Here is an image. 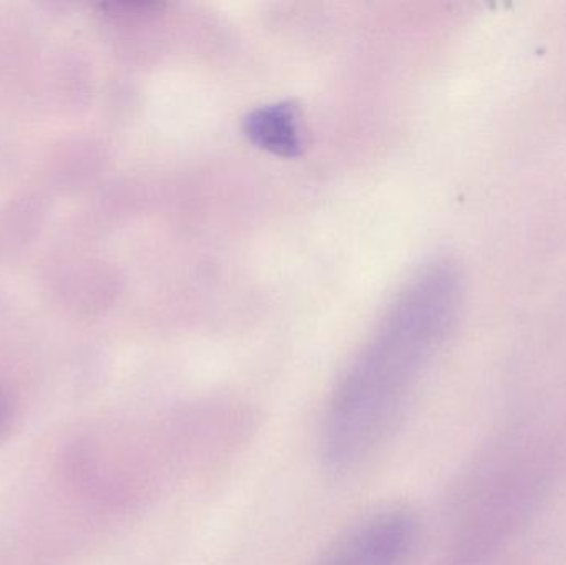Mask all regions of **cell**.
I'll return each mask as SVG.
<instances>
[{"instance_id": "obj_5", "label": "cell", "mask_w": 566, "mask_h": 565, "mask_svg": "<svg viewBox=\"0 0 566 565\" xmlns=\"http://www.w3.org/2000/svg\"><path fill=\"white\" fill-rule=\"evenodd\" d=\"M13 420H15V408H13L12 400L9 395L0 391V443L12 430Z\"/></svg>"}, {"instance_id": "obj_3", "label": "cell", "mask_w": 566, "mask_h": 565, "mask_svg": "<svg viewBox=\"0 0 566 565\" xmlns=\"http://www.w3.org/2000/svg\"><path fill=\"white\" fill-rule=\"evenodd\" d=\"M419 540L416 514L386 504L349 524L315 565H408Z\"/></svg>"}, {"instance_id": "obj_1", "label": "cell", "mask_w": 566, "mask_h": 565, "mask_svg": "<svg viewBox=\"0 0 566 565\" xmlns=\"http://www.w3.org/2000/svg\"><path fill=\"white\" fill-rule=\"evenodd\" d=\"M461 297L458 272L434 264L402 292L329 397L319 458L333 474L365 467L389 440L449 334Z\"/></svg>"}, {"instance_id": "obj_4", "label": "cell", "mask_w": 566, "mask_h": 565, "mask_svg": "<svg viewBox=\"0 0 566 565\" xmlns=\"http://www.w3.org/2000/svg\"><path fill=\"white\" fill-rule=\"evenodd\" d=\"M245 135L265 151L295 158L303 148L298 109L293 103H274L254 109L244 122Z\"/></svg>"}, {"instance_id": "obj_2", "label": "cell", "mask_w": 566, "mask_h": 565, "mask_svg": "<svg viewBox=\"0 0 566 565\" xmlns=\"http://www.w3.org/2000/svg\"><path fill=\"white\" fill-rule=\"evenodd\" d=\"M562 453L538 444L497 470L474 496L442 565H495L557 480Z\"/></svg>"}]
</instances>
